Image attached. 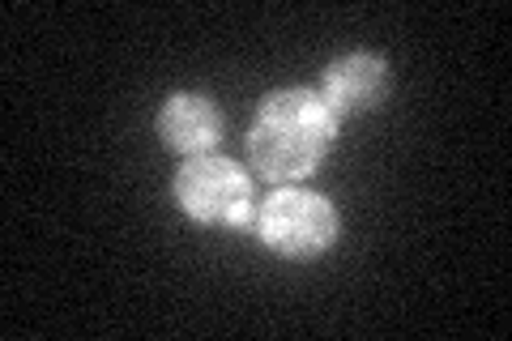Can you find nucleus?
Here are the masks:
<instances>
[{"label":"nucleus","mask_w":512,"mask_h":341,"mask_svg":"<svg viewBox=\"0 0 512 341\" xmlns=\"http://www.w3.org/2000/svg\"><path fill=\"white\" fill-rule=\"evenodd\" d=\"M338 124L342 120L312 86H286L265 94L244 137L252 180L269 188L312 180L338 145Z\"/></svg>","instance_id":"1"},{"label":"nucleus","mask_w":512,"mask_h":341,"mask_svg":"<svg viewBox=\"0 0 512 341\" xmlns=\"http://www.w3.org/2000/svg\"><path fill=\"white\" fill-rule=\"evenodd\" d=\"M175 205L201 226H227V231H248L256 226V180L244 162L227 154H197L184 158L175 171Z\"/></svg>","instance_id":"2"},{"label":"nucleus","mask_w":512,"mask_h":341,"mask_svg":"<svg viewBox=\"0 0 512 341\" xmlns=\"http://www.w3.org/2000/svg\"><path fill=\"white\" fill-rule=\"evenodd\" d=\"M342 218L325 192L303 184H282L256 205L252 235L282 261H316L338 243Z\"/></svg>","instance_id":"3"},{"label":"nucleus","mask_w":512,"mask_h":341,"mask_svg":"<svg viewBox=\"0 0 512 341\" xmlns=\"http://www.w3.org/2000/svg\"><path fill=\"white\" fill-rule=\"evenodd\" d=\"M154 133L171 154H180V158L214 154V145L222 141V111L214 107L210 94L175 90L163 99V107H158Z\"/></svg>","instance_id":"5"},{"label":"nucleus","mask_w":512,"mask_h":341,"mask_svg":"<svg viewBox=\"0 0 512 341\" xmlns=\"http://www.w3.org/2000/svg\"><path fill=\"white\" fill-rule=\"evenodd\" d=\"M389 90H393V69L380 52H346L338 60H329L316 86V94L338 120L376 111L389 99Z\"/></svg>","instance_id":"4"}]
</instances>
